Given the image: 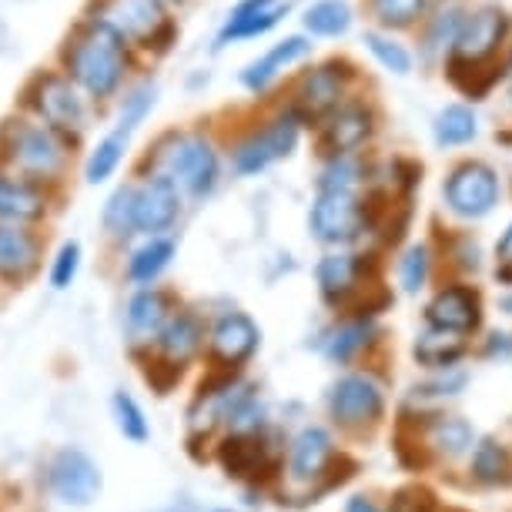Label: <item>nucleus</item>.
Here are the masks:
<instances>
[{
    "label": "nucleus",
    "mask_w": 512,
    "mask_h": 512,
    "mask_svg": "<svg viewBox=\"0 0 512 512\" xmlns=\"http://www.w3.org/2000/svg\"><path fill=\"white\" fill-rule=\"evenodd\" d=\"M71 47L64 51L67 71L84 91L94 98H111L124 81V67H128V41L114 24L91 21L77 31Z\"/></svg>",
    "instance_id": "nucleus-1"
},
{
    "label": "nucleus",
    "mask_w": 512,
    "mask_h": 512,
    "mask_svg": "<svg viewBox=\"0 0 512 512\" xmlns=\"http://www.w3.org/2000/svg\"><path fill=\"white\" fill-rule=\"evenodd\" d=\"M352 77H355V67L349 61H338V57L335 61H325V64L312 67V71L302 77V84H298L292 111L302 121L328 118L332 111L342 108L345 88H349Z\"/></svg>",
    "instance_id": "nucleus-2"
},
{
    "label": "nucleus",
    "mask_w": 512,
    "mask_h": 512,
    "mask_svg": "<svg viewBox=\"0 0 512 512\" xmlns=\"http://www.w3.org/2000/svg\"><path fill=\"white\" fill-rule=\"evenodd\" d=\"M509 31L512 17L502 7H479V11L466 14L449 57L459 64H489L502 51V44L509 41Z\"/></svg>",
    "instance_id": "nucleus-3"
},
{
    "label": "nucleus",
    "mask_w": 512,
    "mask_h": 512,
    "mask_svg": "<svg viewBox=\"0 0 512 512\" xmlns=\"http://www.w3.org/2000/svg\"><path fill=\"white\" fill-rule=\"evenodd\" d=\"M369 221V205H362L355 191H318L308 225L312 235L325 245H342L352 241L359 231H365Z\"/></svg>",
    "instance_id": "nucleus-4"
},
{
    "label": "nucleus",
    "mask_w": 512,
    "mask_h": 512,
    "mask_svg": "<svg viewBox=\"0 0 512 512\" xmlns=\"http://www.w3.org/2000/svg\"><path fill=\"white\" fill-rule=\"evenodd\" d=\"M298 128H302V118L288 108L285 114H278L275 121H268L262 131H255L251 138H245L235 151V171L238 175H258L268 164L282 161L285 154L295 151L298 144Z\"/></svg>",
    "instance_id": "nucleus-5"
},
{
    "label": "nucleus",
    "mask_w": 512,
    "mask_h": 512,
    "mask_svg": "<svg viewBox=\"0 0 512 512\" xmlns=\"http://www.w3.org/2000/svg\"><path fill=\"white\" fill-rule=\"evenodd\" d=\"M446 205L459 218H486L499 205L496 171L482 161H462L446 181Z\"/></svg>",
    "instance_id": "nucleus-6"
},
{
    "label": "nucleus",
    "mask_w": 512,
    "mask_h": 512,
    "mask_svg": "<svg viewBox=\"0 0 512 512\" xmlns=\"http://www.w3.org/2000/svg\"><path fill=\"white\" fill-rule=\"evenodd\" d=\"M7 158L27 175L54 178L64 168V144L54 138L51 128H34L27 121H17L7 128Z\"/></svg>",
    "instance_id": "nucleus-7"
},
{
    "label": "nucleus",
    "mask_w": 512,
    "mask_h": 512,
    "mask_svg": "<svg viewBox=\"0 0 512 512\" xmlns=\"http://www.w3.org/2000/svg\"><path fill=\"white\" fill-rule=\"evenodd\" d=\"M175 185H181L188 195H208L218 181V154L211 141L198 138H175V148L168 151V171H164Z\"/></svg>",
    "instance_id": "nucleus-8"
},
{
    "label": "nucleus",
    "mask_w": 512,
    "mask_h": 512,
    "mask_svg": "<svg viewBox=\"0 0 512 512\" xmlns=\"http://www.w3.org/2000/svg\"><path fill=\"white\" fill-rule=\"evenodd\" d=\"M51 489L67 506H91L101 492V469L88 452L61 449L51 462Z\"/></svg>",
    "instance_id": "nucleus-9"
},
{
    "label": "nucleus",
    "mask_w": 512,
    "mask_h": 512,
    "mask_svg": "<svg viewBox=\"0 0 512 512\" xmlns=\"http://www.w3.org/2000/svg\"><path fill=\"white\" fill-rule=\"evenodd\" d=\"M37 111L44 114V121L51 124V131H64V134H81L88 128V108L77 98V91L64 77L57 74H44L37 81V94H34Z\"/></svg>",
    "instance_id": "nucleus-10"
},
{
    "label": "nucleus",
    "mask_w": 512,
    "mask_h": 512,
    "mask_svg": "<svg viewBox=\"0 0 512 512\" xmlns=\"http://www.w3.org/2000/svg\"><path fill=\"white\" fill-rule=\"evenodd\" d=\"M328 409L342 425H365L382 415V389L365 375H345L328 392Z\"/></svg>",
    "instance_id": "nucleus-11"
},
{
    "label": "nucleus",
    "mask_w": 512,
    "mask_h": 512,
    "mask_svg": "<svg viewBox=\"0 0 512 512\" xmlns=\"http://www.w3.org/2000/svg\"><path fill=\"white\" fill-rule=\"evenodd\" d=\"M372 131H375L372 108H365L359 101L342 104V108L325 118L322 148L332 154V158H349L352 151H359L362 144L372 138Z\"/></svg>",
    "instance_id": "nucleus-12"
},
{
    "label": "nucleus",
    "mask_w": 512,
    "mask_h": 512,
    "mask_svg": "<svg viewBox=\"0 0 512 512\" xmlns=\"http://www.w3.org/2000/svg\"><path fill=\"white\" fill-rule=\"evenodd\" d=\"M175 218H178V185L168 175H154L148 185L138 188V201H134V231L158 235V231L175 225Z\"/></svg>",
    "instance_id": "nucleus-13"
},
{
    "label": "nucleus",
    "mask_w": 512,
    "mask_h": 512,
    "mask_svg": "<svg viewBox=\"0 0 512 512\" xmlns=\"http://www.w3.org/2000/svg\"><path fill=\"white\" fill-rule=\"evenodd\" d=\"M288 14V0H241L228 14L225 27L218 34V47L228 41H248V37L268 34Z\"/></svg>",
    "instance_id": "nucleus-14"
},
{
    "label": "nucleus",
    "mask_w": 512,
    "mask_h": 512,
    "mask_svg": "<svg viewBox=\"0 0 512 512\" xmlns=\"http://www.w3.org/2000/svg\"><path fill=\"white\" fill-rule=\"evenodd\" d=\"M312 51V44L305 41L302 34H292L285 37V41H278L272 51L262 54L258 61H251L245 71H241V84H245L248 91H265L272 88V81L278 74L285 71V67H292L295 61H302Z\"/></svg>",
    "instance_id": "nucleus-15"
},
{
    "label": "nucleus",
    "mask_w": 512,
    "mask_h": 512,
    "mask_svg": "<svg viewBox=\"0 0 512 512\" xmlns=\"http://www.w3.org/2000/svg\"><path fill=\"white\" fill-rule=\"evenodd\" d=\"M255 349H258V325L248 315L231 312L225 318H218L215 332H211V352H215V359L238 365Z\"/></svg>",
    "instance_id": "nucleus-16"
},
{
    "label": "nucleus",
    "mask_w": 512,
    "mask_h": 512,
    "mask_svg": "<svg viewBox=\"0 0 512 512\" xmlns=\"http://www.w3.org/2000/svg\"><path fill=\"white\" fill-rule=\"evenodd\" d=\"M429 322L446 332H469L479 325V298L472 288L452 285L446 292H439L429 305Z\"/></svg>",
    "instance_id": "nucleus-17"
},
{
    "label": "nucleus",
    "mask_w": 512,
    "mask_h": 512,
    "mask_svg": "<svg viewBox=\"0 0 512 512\" xmlns=\"http://www.w3.org/2000/svg\"><path fill=\"white\" fill-rule=\"evenodd\" d=\"M108 24L118 27L124 37H138L148 44L168 21L161 17V0H114Z\"/></svg>",
    "instance_id": "nucleus-18"
},
{
    "label": "nucleus",
    "mask_w": 512,
    "mask_h": 512,
    "mask_svg": "<svg viewBox=\"0 0 512 512\" xmlns=\"http://www.w3.org/2000/svg\"><path fill=\"white\" fill-rule=\"evenodd\" d=\"M37 268V238L31 231L0 225V275L27 278Z\"/></svg>",
    "instance_id": "nucleus-19"
},
{
    "label": "nucleus",
    "mask_w": 512,
    "mask_h": 512,
    "mask_svg": "<svg viewBox=\"0 0 512 512\" xmlns=\"http://www.w3.org/2000/svg\"><path fill=\"white\" fill-rule=\"evenodd\" d=\"M44 215V195L31 181L0 178V221L11 225H24V221H37Z\"/></svg>",
    "instance_id": "nucleus-20"
},
{
    "label": "nucleus",
    "mask_w": 512,
    "mask_h": 512,
    "mask_svg": "<svg viewBox=\"0 0 512 512\" xmlns=\"http://www.w3.org/2000/svg\"><path fill=\"white\" fill-rule=\"evenodd\" d=\"M168 328V298L161 292H141L131 298L128 305V332L134 342H151L161 338V332Z\"/></svg>",
    "instance_id": "nucleus-21"
},
{
    "label": "nucleus",
    "mask_w": 512,
    "mask_h": 512,
    "mask_svg": "<svg viewBox=\"0 0 512 512\" xmlns=\"http://www.w3.org/2000/svg\"><path fill=\"white\" fill-rule=\"evenodd\" d=\"M332 459V439L325 429H302L292 442V476L295 479H315L322 476L325 462Z\"/></svg>",
    "instance_id": "nucleus-22"
},
{
    "label": "nucleus",
    "mask_w": 512,
    "mask_h": 512,
    "mask_svg": "<svg viewBox=\"0 0 512 512\" xmlns=\"http://www.w3.org/2000/svg\"><path fill=\"white\" fill-rule=\"evenodd\" d=\"M432 134H436L439 148H459V144H469L479 134L476 111H472L469 104H449V108H442L436 114Z\"/></svg>",
    "instance_id": "nucleus-23"
},
{
    "label": "nucleus",
    "mask_w": 512,
    "mask_h": 512,
    "mask_svg": "<svg viewBox=\"0 0 512 512\" xmlns=\"http://www.w3.org/2000/svg\"><path fill=\"white\" fill-rule=\"evenodd\" d=\"M302 21L312 37H342L352 27V7L349 0H315Z\"/></svg>",
    "instance_id": "nucleus-24"
},
{
    "label": "nucleus",
    "mask_w": 512,
    "mask_h": 512,
    "mask_svg": "<svg viewBox=\"0 0 512 512\" xmlns=\"http://www.w3.org/2000/svg\"><path fill=\"white\" fill-rule=\"evenodd\" d=\"M462 352H466L462 338L456 332H446V328H436V332L422 335L415 342V359L429 365V369H449L462 359Z\"/></svg>",
    "instance_id": "nucleus-25"
},
{
    "label": "nucleus",
    "mask_w": 512,
    "mask_h": 512,
    "mask_svg": "<svg viewBox=\"0 0 512 512\" xmlns=\"http://www.w3.org/2000/svg\"><path fill=\"white\" fill-rule=\"evenodd\" d=\"M161 349L171 362H185L201 349V322L195 315H178L171 318L168 328L161 332Z\"/></svg>",
    "instance_id": "nucleus-26"
},
{
    "label": "nucleus",
    "mask_w": 512,
    "mask_h": 512,
    "mask_svg": "<svg viewBox=\"0 0 512 512\" xmlns=\"http://www.w3.org/2000/svg\"><path fill=\"white\" fill-rule=\"evenodd\" d=\"M128 138L131 134L114 128L108 138L98 141V148H94L91 158H88V168H84V178H88L91 185H101V181H108L114 171H118L124 151H128Z\"/></svg>",
    "instance_id": "nucleus-27"
},
{
    "label": "nucleus",
    "mask_w": 512,
    "mask_h": 512,
    "mask_svg": "<svg viewBox=\"0 0 512 512\" xmlns=\"http://www.w3.org/2000/svg\"><path fill=\"white\" fill-rule=\"evenodd\" d=\"M171 258H175V241H171V238H151L148 245L134 251V258L128 265V275L134 278V282L148 285L171 265Z\"/></svg>",
    "instance_id": "nucleus-28"
},
{
    "label": "nucleus",
    "mask_w": 512,
    "mask_h": 512,
    "mask_svg": "<svg viewBox=\"0 0 512 512\" xmlns=\"http://www.w3.org/2000/svg\"><path fill=\"white\" fill-rule=\"evenodd\" d=\"M355 278H359V262L355 255H328L318 262V285H322L325 298H342L345 292H352Z\"/></svg>",
    "instance_id": "nucleus-29"
},
{
    "label": "nucleus",
    "mask_w": 512,
    "mask_h": 512,
    "mask_svg": "<svg viewBox=\"0 0 512 512\" xmlns=\"http://www.w3.org/2000/svg\"><path fill=\"white\" fill-rule=\"evenodd\" d=\"M365 47H369V54L389 74H395V77L412 74V54H409V47L399 44L395 37L382 34V31H365Z\"/></svg>",
    "instance_id": "nucleus-30"
},
{
    "label": "nucleus",
    "mask_w": 512,
    "mask_h": 512,
    "mask_svg": "<svg viewBox=\"0 0 512 512\" xmlns=\"http://www.w3.org/2000/svg\"><path fill=\"white\" fill-rule=\"evenodd\" d=\"M425 11H429V0H372V14L385 31L412 27Z\"/></svg>",
    "instance_id": "nucleus-31"
},
{
    "label": "nucleus",
    "mask_w": 512,
    "mask_h": 512,
    "mask_svg": "<svg viewBox=\"0 0 512 512\" xmlns=\"http://www.w3.org/2000/svg\"><path fill=\"white\" fill-rule=\"evenodd\" d=\"M221 466H225L231 476H251V472L262 466V449L245 436L228 439L225 446H221Z\"/></svg>",
    "instance_id": "nucleus-32"
},
{
    "label": "nucleus",
    "mask_w": 512,
    "mask_h": 512,
    "mask_svg": "<svg viewBox=\"0 0 512 512\" xmlns=\"http://www.w3.org/2000/svg\"><path fill=\"white\" fill-rule=\"evenodd\" d=\"M134 201H138V188L134 185H124L111 195L108 208H104V225L114 235H131L134 231Z\"/></svg>",
    "instance_id": "nucleus-33"
},
{
    "label": "nucleus",
    "mask_w": 512,
    "mask_h": 512,
    "mask_svg": "<svg viewBox=\"0 0 512 512\" xmlns=\"http://www.w3.org/2000/svg\"><path fill=\"white\" fill-rule=\"evenodd\" d=\"M462 21H466V14H462L459 7H446L442 14L432 17V27L425 31V51L439 54V51H446V47L456 44Z\"/></svg>",
    "instance_id": "nucleus-34"
},
{
    "label": "nucleus",
    "mask_w": 512,
    "mask_h": 512,
    "mask_svg": "<svg viewBox=\"0 0 512 512\" xmlns=\"http://www.w3.org/2000/svg\"><path fill=\"white\" fill-rule=\"evenodd\" d=\"M472 472L482 479V482H502L506 472H512V459L509 452L499 446V442H482L476 449V459H472Z\"/></svg>",
    "instance_id": "nucleus-35"
},
{
    "label": "nucleus",
    "mask_w": 512,
    "mask_h": 512,
    "mask_svg": "<svg viewBox=\"0 0 512 512\" xmlns=\"http://www.w3.org/2000/svg\"><path fill=\"white\" fill-rule=\"evenodd\" d=\"M432 446L446 456H462L472 446V429L462 419H439L432 425Z\"/></svg>",
    "instance_id": "nucleus-36"
},
{
    "label": "nucleus",
    "mask_w": 512,
    "mask_h": 512,
    "mask_svg": "<svg viewBox=\"0 0 512 512\" xmlns=\"http://www.w3.org/2000/svg\"><path fill=\"white\" fill-rule=\"evenodd\" d=\"M111 405H114V419H118V429L124 432V439H131V442L148 439V419H144L141 405L134 402L131 395L118 392L111 399Z\"/></svg>",
    "instance_id": "nucleus-37"
},
{
    "label": "nucleus",
    "mask_w": 512,
    "mask_h": 512,
    "mask_svg": "<svg viewBox=\"0 0 512 512\" xmlns=\"http://www.w3.org/2000/svg\"><path fill=\"white\" fill-rule=\"evenodd\" d=\"M154 98H158V88H154V84H141V88H134L128 98H124V108L118 114V131L131 134L134 128H138V124L151 114Z\"/></svg>",
    "instance_id": "nucleus-38"
},
{
    "label": "nucleus",
    "mask_w": 512,
    "mask_h": 512,
    "mask_svg": "<svg viewBox=\"0 0 512 512\" xmlns=\"http://www.w3.org/2000/svg\"><path fill=\"white\" fill-rule=\"evenodd\" d=\"M362 181V168L352 158H332L318 178V191H355Z\"/></svg>",
    "instance_id": "nucleus-39"
},
{
    "label": "nucleus",
    "mask_w": 512,
    "mask_h": 512,
    "mask_svg": "<svg viewBox=\"0 0 512 512\" xmlns=\"http://www.w3.org/2000/svg\"><path fill=\"white\" fill-rule=\"evenodd\" d=\"M429 265H432V258H429V248L425 245H412L409 251H405L402 268H399L405 292H419V288L425 285V278H429Z\"/></svg>",
    "instance_id": "nucleus-40"
},
{
    "label": "nucleus",
    "mask_w": 512,
    "mask_h": 512,
    "mask_svg": "<svg viewBox=\"0 0 512 512\" xmlns=\"http://www.w3.org/2000/svg\"><path fill=\"white\" fill-rule=\"evenodd\" d=\"M369 342V325H362V322H355V325H345V328H338L335 338L328 342V359H335V362H345L355 349H362V345Z\"/></svg>",
    "instance_id": "nucleus-41"
},
{
    "label": "nucleus",
    "mask_w": 512,
    "mask_h": 512,
    "mask_svg": "<svg viewBox=\"0 0 512 512\" xmlns=\"http://www.w3.org/2000/svg\"><path fill=\"white\" fill-rule=\"evenodd\" d=\"M77 268H81V245H77V241H64L54 258V268H51V285L67 288L74 282Z\"/></svg>",
    "instance_id": "nucleus-42"
},
{
    "label": "nucleus",
    "mask_w": 512,
    "mask_h": 512,
    "mask_svg": "<svg viewBox=\"0 0 512 512\" xmlns=\"http://www.w3.org/2000/svg\"><path fill=\"white\" fill-rule=\"evenodd\" d=\"M345 512H379V506H375L372 499H365V496H355L352 502H349V509Z\"/></svg>",
    "instance_id": "nucleus-43"
},
{
    "label": "nucleus",
    "mask_w": 512,
    "mask_h": 512,
    "mask_svg": "<svg viewBox=\"0 0 512 512\" xmlns=\"http://www.w3.org/2000/svg\"><path fill=\"white\" fill-rule=\"evenodd\" d=\"M499 255H502V262H512V225L506 228V235L499 241Z\"/></svg>",
    "instance_id": "nucleus-44"
},
{
    "label": "nucleus",
    "mask_w": 512,
    "mask_h": 512,
    "mask_svg": "<svg viewBox=\"0 0 512 512\" xmlns=\"http://www.w3.org/2000/svg\"><path fill=\"white\" fill-rule=\"evenodd\" d=\"M499 282L512 285V262H502V265H499Z\"/></svg>",
    "instance_id": "nucleus-45"
},
{
    "label": "nucleus",
    "mask_w": 512,
    "mask_h": 512,
    "mask_svg": "<svg viewBox=\"0 0 512 512\" xmlns=\"http://www.w3.org/2000/svg\"><path fill=\"white\" fill-rule=\"evenodd\" d=\"M499 305H502V312H509V315H512V292H509L506 298H502V302H499Z\"/></svg>",
    "instance_id": "nucleus-46"
},
{
    "label": "nucleus",
    "mask_w": 512,
    "mask_h": 512,
    "mask_svg": "<svg viewBox=\"0 0 512 512\" xmlns=\"http://www.w3.org/2000/svg\"><path fill=\"white\" fill-rule=\"evenodd\" d=\"M218 512H228V509H218Z\"/></svg>",
    "instance_id": "nucleus-47"
}]
</instances>
